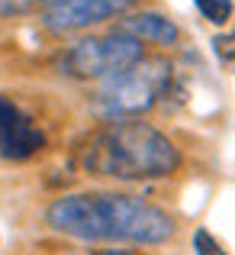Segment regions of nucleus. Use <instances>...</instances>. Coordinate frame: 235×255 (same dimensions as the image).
<instances>
[{
    "instance_id": "obj_1",
    "label": "nucleus",
    "mask_w": 235,
    "mask_h": 255,
    "mask_svg": "<svg viewBox=\"0 0 235 255\" xmlns=\"http://www.w3.org/2000/svg\"><path fill=\"white\" fill-rule=\"evenodd\" d=\"M55 233L80 243L161 246L174 236V220L132 194H65L45 213Z\"/></svg>"
},
{
    "instance_id": "obj_2",
    "label": "nucleus",
    "mask_w": 235,
    "mask_h": 255,
    "mask_svg": "<svg viewBox=\"0 0 235 255\" xmlns=\"http://www.w3.org/2000/svg\"><path fill=\"white\" fill-rule=\"evenodd\" d=\"M78 162L90 178L158 181L180 168V152L161 129L142 120H113L84 142Z\"/></svg>"
},
{
    "instance_id": "obj_3",
    "label": "nucleus",
    "mask_w": 235,
    "mask_h": 255,
    "mask_svg": "<svg viewBox=\"0 0 235 255\" xmlns=\"http://www.w3.org/2000/svg\"><path fill=\"white\" fill-rule=\"evenodd\" d=\"M171 87V62L158 55H142L126 71L106 78L93 94V113L103 120H132L158 104Z\"/></svg>"
},
{
    "instance_id": "obj_4",
    "label": "nucleus",
    "mask_w": 235,
    "mask_h": 255,
    "mask_svg": "<svg viewBox=\"0 0 235 255\" xmlns=\"http://www.w3.org/2000/svg\"><path fill=\"white\" fill-rule=\"evenodd\" d=\"M142 42L126 32H106V36H90V39H80L75 42L68 52L62 55V71L71 78H97V81H106V78L126 71L129 65H136L142 58Z\"/></svg>"
},
{
    "instance_id": "obj_5",
    "label": "nucleus",
    "mask_w": 235,
    "mask_h": 255,
    "mask_svg": "<svg viewBox=\"0 0 235 255\" xmlns=\"http://www.w3.org/2000/svg\"><path fill=\"white\" fill-rule=\"evenodd\" d=\"M139 0H42V23L52 32H78L123 16Z\"/></svg>"
},
{
    "instance_id": "obj_6",
    "label": "nucleus",
    "mask_w": 235,
    "mask_h": 255,
    "mask_svg": "<svg viewBox=\"0 0 235 255\" xmlns=\"http://www.w3.org/2000/svg\"><path fill=\"white\" fill-rule=\"evenodd\" d=\"M45 149V132L13 104L10 97L0 94V158L10 162H26Z\"/></svg>"
},
{
    "instance_id": "obj_7",
    "label": "nucleus",
    "mask_w": 235,
    "mask_h": 255,
    "mask_svg": "<svg viewBox=\"0 0 235 255\" xmlns=\"http://www.w3.org/2000/svg\"><path fill=\"white\" fill-rule=\"evenodd\" d=\"M119 32L139 39V42H155V45H174L180 39V29L174 26V19H167L164 13H132L119 23Z\"/></svg>"
},
{
    "instance_id": "obj_8",
    "label": "nucleus",
    "mask_w": 235,
    "mask_h": 255,
    "mask_svg": "<svg viewBox=\"0 0 235 255\" xmlns=\"http://www.w3.org/2000/svg\"><path fill=\"white\" fill-rule=\"evenodd\" d=\"M197 10L203 13V19L223 26V23H229V19H232L235 3H232V0H197Z\"/></svg>"
},
{
    "instance_id": "obj_9",
    "label": "nucleus",
    "mask_w": 235,
    "mask_h": 255,
    "mask_svg": "<svg viewBox=\"0 0 235 255\" xmlns=\"http://www.w3.org/2000/svg\"><path fill=\"white\" fill-rule=\"evenodd\" d=\"M213 52H216V58H219L223 68L235 71V32H226V36L213 39Z\"/></svg>"
},
{
    "instance_id": "obj_10",
    "label": "nucleus",
    "mask_w": 235,
    "mask_h": 255,
    "mask_svg": "<svg viewBox=\"0 0 235 255\" xmlns=\"http://www.w3.org/2000/svg\"><path fill=\"white\" fill-rule=\"evenodd\" d=\"M36 6H42V0H0V16H23Z\"/></svg>"
},
{
    "instance_id": "obj_11",
    "label": "nucleus",
    "mask_w": 235,
    "mask_h": 255,
    "mask_svg": "<svg viewBox=\"0 0 235 255\" xmlns=\"http://www.w3.org/2000/svg\"><path fill=\"white\" fill-rule=\"evenodd\" d=\"M193 249H197L200 255H226L223 246H219L206 230H197V233H193Z\"/></svg>"
},
{
    "instance_id": "obj_12",
    "label": "nucleus",
    "mask_w": 235,
    "mask_h": 255,
    "mask_svg": "<svg viewBox=\"0 0 235 255\" xmlns=\"http://www.w3.org/2000/svg\"><path fill=\"white\" fill-rule=\"evenodd\" d=\"M90 255H142V252H129V249H97Z\"/></svg>"
}]
</instances>
